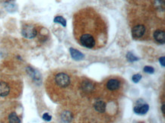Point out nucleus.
Returning <instances> with one entry per match:
<instances>
[{
	"mask_svg": "<svg viewBox=\"0 0 165 123\" xmlns=\"http://www.w3.org/2000/svg\"><path fill=\"white\" fill-rule=\"evenodd\" d=\"M21 34L26 39H33L37 36V31L33 25L27 24L22 28Z\"/></svg>",
	"mask_w": 165,
	"mask_h": 123,
	"instance_id": "nucleus-1",
	"label": "nucleus"
},
{
	"mask_svg": "<svg viewBox=\"0 0 165 123\" xmlns=\"http://www.w3.org/2000/svg\"><path fill=\"white\" fill-rule=\"evenodd\" d=\"M55 81L58 86L66 87L70 84V77L65 73H58L55 76Z\"/></svg>",
	"mask_w": 165,
	"mask_h": 123,
	"instance_id": "nucleus-2",
	"label": "nucleus"
},
{
	"mask_svg": "<svg viewBox=\"0 0 165 123\" xmlns=\"http://www.w3.org/2000/svg\"><path fill=\"white\" fill-rule=\"evenodd\" d=\"M80 42H81V44L83 46L88 48V49H91L95 45L94 38L93 37V36L88 34V33H85V34H83L81 36V39H80Z\"/></svg>",
	"mask_w": 165,
	"mask_h": 123,
	"instance_id": "nucleus-3",
	"label": "nucleus"
},
{
	"mask_svg": "<svg viewBox=\"0 0 165 123\" xmlns=\"http://www.w3.org/2000/svg\"><path fill=\"white\" fill-rule=\"evenodd\" d=\"M145 32V27L144 25H136L132 30V37L135 39L141 38Z\"/></svg>",
	"mask_w": 165,
	"mask_h": 123,
	"instance_id": "nucleus-4",
	"label": "nucleus"
},
{
	"mask_svg": "<svg viewBox=\"0 0 165 123\" xmlns=\"http://www.w3.org/2000/svg\"><path fill=\"white\" fill-rule=\"evenodd\" d=\"M149 109V106L147 103H143V101H141V103H139L138 101L136 106L134 107V112L139 115H144L147 113Z\"/></svg>",
	"mask_w": 165,
	"mask_h": 123,
	"instance_id": "nucleus-5",
	"label": "nucleus"
},
{
	"mask_svg": "<svg viewBox=\"0 0 165 123\" xmlns=\"http://www.w3.org/2000/svg\"><path fill=\"white\" fill-rule=\"evenodd\" d=\"M69 53L72 59L75 61H81L84 58V54L81 53V52L79 51V50L74 49V48H70Z\"/></svg>",
	"mask_w": 165,
	"mask_h": 123,
	"instance_id": "nucleus-6",
	"label": "nucleus"
},
{
	"mask_svg": "<svg viewBox=\"0 0 165 123\" xmlns=\"http://www.w3.org/2000/svg\"><path fill=\"white\" fill-rule=\"evenodd\" d=\"M10 92L9 85L5 81H0V97H6Z\"/></svg>",
	"mask_w": 165,
	"mask_h": 123,
	"instance_id": "nucleus-7",
	"label": "nucleus"
},
{
	"mask_svg": "<svg viewBox=\"0 0 165 123\" xmlns=\"http://www.w3.org/2000/svg\"><path fill=\"white\" fill-rule=\"evenodd\" d=\"M154 38L159 43L164 44L165 42V33L163 31L157 30L154 33Z\"/></svg>",
	"mask_w": 165,
	"mask_h": 123,
	"instance_id": "nucleus-8",
	"label": "nucleus"
},
{
	"mask_svg": "<svg viewBox=\"0 0 165 123\" xmlns=\"http://www.w3.org/2000/svg\"><path fill=\"white\" fill-rule=\"evenodd\" d=\"M120 87V83L116 79H110L106 84V87L110 90H117Z\"/></svg>",
	"mask_w": 165,
	"mask_h": 123,
	"instance_id": "nucleus-9",
	"label": "nucleus"
},
{
	"mask_svg": "<svg viewBox=\"0 0 165 123\" xmlns=\"http://www.w3.org/2000/svg\"><path fill=\"white\" fill-rule=\"evenodd\" d=\"M61 119L65 122H70L73 119V115L69 111H64L61 114Z\"/></svg>",
	"mask_w": 165,
	"mask_h": 123,
	"instance_id": "nucleus-10",
	"label": "nucleus"
},
{
	"mask_svg": "<svg viewBox=\"0 0 165 123\" xmlns=\"http://www.w3.org/2000/svg\"><path fill=\"white\" fill-rule=\"evenodd\" d=\"M94 108L96 110L99 112H104L106 109V104L104 101L98 100L94 104Z\"/></svg>",
	"mask_w": 165,
	"mask_h": 123,
	"instance_id": "nucleus-11",
	"label": "nucleus"
},
{
	"mask_svg": "<svg viewBox=\"0 0 165 123\" xmlns=\"http://www.w3.org/2000/svg\"><path fill=\"white\" fill-rule=\"evenodd\" d=\"M9 120L10 123H21V120L15 112H11L9 116Z\"/></svg>",
	"mask_w": 165,
	"mask_h": 123,
	"instance_id": "nucleus-12",
	"label": "nucleus"
},
{
	"mask_svg": "<svg viewBox=\"0 0 165 123\" xmlns=\"http://www.w3.org/2000/svg\"><path fill=\"white\" fill-rule=\"evenodd\" d=\"M154 7L158 10H164L165 7L164 0H154Z\"/></svg>",
	"mask_w": 165,
	"mask_h": 123,
	"instance_id": "nucleus-13",
	"label": "nucleus"
},
{
	"mask_svg": "<svg viewBox=\"0 0 165 123\" xmlns=\"http://www.w3.org/2000/svg\"><path fill=\"white\" fill-rule=\"evenodd\" d=\"M54 22L57 23V24H62V27H66V19L62 16H56L54 18Z\"/></svg>",
	"mask_w": 165,
	"mask_h": 123,
	"instance_id": "nucleus-14",
	"label": "nucleus"
},
{
	"mask_svg": "<svg viewBox=\"0 0 165 123\" xmlns=\"http://www.w3.org/2000/svg\"><path fill=\"white\" fill-rule=\"evenodd\" d=\"M28 73H30V75H31V76H32V77H33L34 79H38V76H39V74L37 73V71L34 69H33V68H28Z\"/></svg>",
	"mask_w": 165,
	"mask_h": 123,
	"instance_id": "nucleus-15",
	"label": "nucleus"
},
{
	"mask_svg": "<svg viewBox=\"0 0 165 123\" xmlns=\"http://www.w3.org/2000/svg\"><path fill=\"white\" fill-rule=\"evenodd\" d=\"M126 58H127V59L129 61V62H131V63H133V62H135V61L139 60V58H137L136 56H135V55H133L132 53H128L126 55Z\"/></svg>",
	"mask_w": 165,
	"mask_h": 123,
	"instance_id": "nucleus-16",
	"label": "nucleus"
},
{
	"mask_svg": "<svg viewBox=\"0 0 165 123\" xmlns=\"http://www.w3.org/2000/svg\"><path fill=\"white\" fill-rule=\"evenodd\" d=\"M132 81H133L134 83L139 82V81L141 79V75H139V74H136V75H134L132 76Z\"/></svg>",
	"mask_w": 165,
	"mask_h": 123,
	"instance_id": "nucleus-17",
	"label": "nucleus"
},
{
	"mask_svg": "<svg viewBox=\"0 0 165 123\" xmlns=\"http://www.w3.org/2000/svg\"><path fill=\"white\" fill-rule=\"evenodd\" d=\"M144 72L148 74H153L154 72V69L151 66H145L144 68Z\"/></svg>",
	"mask_w": 165,
	"mask_h": 123,
	"instance_id": "nucleus-18",
	"label": "nucleus"
},
{
	"mask_svg": "<svg viewBox=\"0 0 165 123\" xmlns=\"http://www.w3.org/2000/svg\"><path fill=\"white\" fill-rule=\"evenodd\" d=\"M43 119H44V120H45V121L50 122L51 121L52 119V116H50L49 113L46 112V113H44V115H43Z\"/></svg>",
	"mask_w": 165,
	"mask_h": 123,
	"instance_id": "nucleus-19",
	"label": "nucleus"
},
{
	"mask_svg": "<svg viewBox=\"0 0 165 123\" xmlns=\"http://www.w3.org/2000/svg\"><path fill=\"white\" fill-rule=\"evenodd\" d=\"M159 61H160V63H161V65L162 66L164 67L165 66V57L164 56L161 57V58L159 59Z\"/></svg>",
	"mask_w": 165,
	"mask_h": 123,
	"instance_id": "nucleus-20",
	"label": "nucleus"
},
{
	"mask_svg": "<svg viewBox=\"0 0 165 123\" xmlns=\"http://www.w3.org/2000/svg\"><path fill=\"white\" fill-rule=\"evenodd\" d=\"M161 110H162V112H163V113L165 115V112H164V104H163V105H162V106H161Z\"/></svg>",
	"mask_w": 165,
	"mask_h": 123,
	"instance_id": "nucleus-21",
	"label": "nucleus"
}]
</instances>
